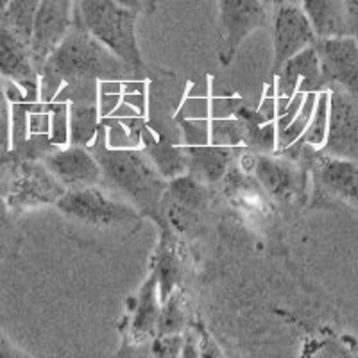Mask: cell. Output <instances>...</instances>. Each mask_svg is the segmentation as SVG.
Segmentation results:
<instances>
[{
    "instance_id": "6da1fadb",
    "label": "cell",
    "mask_w": 358,
    "mask_h": 358,
    "mask_svg": "<svg viewBox=\"0 0 358 358\" xmlns=\"http://www.w3.org/2000/svg\"><path fill=\"white\" fill-rule=\"evenodd\" d=\"M124 65L113 52L99 43L85 27L72 29L40 69V97L56 101L62 88H85L104 79H117Z\"/></svg>"
},
{
    "instance_id": "7a4b0ae2",
    "label": "cell",
    "mask_w": 358,
    "mask_h": 358,
    "mask_svg": "<svg viewBox=\"0 0 358 358\" xmlns=\"http://www.w3.org/2000/svg\"><path fill=\"white\" fill-rule=\"evenodd\" d=\"M104 179L120 190L140 212L156 215L167 192L163 176L142 152L133 149L102 147L97 151Z\"/></svg>"
},
{
    "instance_id": "3957f363",
    "label": "cell",
    "mask_w": 358,
    "mask_h": 358,
    "mask_svg": "<svg viewBox=\"0 0 358 358\" xmlns=\"http://www.w3.org/2000/svg\"><path fill=\"white\" fill-rule=\"evenodd\" d=\"M78 20L129 70H145L136 40L134 9L118 4L117 0H78Z\"/></svg>"
},
{
    "instance_id": "277c9868",
    "label": "cell",
    "mask_w": 358,
    "mask_h": 358,
    "mask_svg": "<svg viewBox=\"0 0 358 358\" xmlns=\"http://www.w3.org/2000/svg\"><path fill=\"white\" fill-rule=\"evenodd\" d=\"M56 208L66 219L97 229H118L140 220L138 208L108 196L99 185L66 188Z\"/></svg>"
},
{
    "instance_id": "5b68a950",
    "label": "cell",
    "mask_w": 358,
    "mask_h": 358,
    "mask_svg": "<svg viewBox=\"0 0 358 358\" xmlns=\"http://www.w3.org/2000/svg\"><path fill=\"white\" fill-rule=\"evenodd\" d=\"M66 187L47 169L45 163L24 159L13 169L8 194L4 197L6 206L11 212H24L31 208L50 206L59 201Z\"/></svg>"
},
{
    "instance_id": "8992f818",
    "label": "cell",
    "mask_w": 358,
    "mask_h": 358,
    "mask_svg": "<svg viewBox=\"0 0 358 358\" xmlns=\"http://www.w3.org/2000/svg\"><path fill=\"white\" fill-rule=\"evenodd\" d=\"M78 22V0H40L29 38V50L40 70Z\"/></svg>"
},
{
    "instance_id": "52a82bcc",
    "label": "cell",
    "mask_w": 358,
    "mask_h": 358,
    "mask_svg": "<svg viewBox=\"0 0 358 358\" xmlns=\"http://www.w3.org/2000/svg\"><path fill=\"white\" fill-rule=\"evenodd\" d=\"M220 47L219 59L229 65L245 38L267 24L265 0H217Z\"/></svg>"
},
{
    "instance_id": "ba28073f",
    "label": "cell",
    "mask_w": 358,
    "mask_h": 358,
    "mask_svg": "<svg viewBox=\"0 0 358 358\" xmlns=\"http://www.w3.org/2000/svg\"><path fill=\"white\" fill-rule=\"evenodd\" d=\"M317 34L310 25L301 6L287 4V2L278 6L273 18V72L278 73V70L285 65L290 57L301 52L310 45L317 43Z\"/></svg>"
},
{
    "instance_id": "9c48e42d",
    "label": "cell",
    "mask_w": 358,
    "mask_h": 358,
    "mask_svg": "<svg viewBox=\"0 0 358 358\" xmlns=\"http://www.w3.org/2000/svg\"><path fill=\"white\" fill-rule=\"evenodd\" d=\"M322 149L326 155L358 162V104L344 90L330 92V124Z\"/></svg>"
},
{
    "instance_id": "30bf717a",
    "label": "cell",
    "mask_w": 358,
    "mask_h": 358,
    "mask_svg": "<svg viewBox=\"0 0 358 358\" xmlns=\"http://www.w3.org/2000/svg\"><path fill=\"white\" fill-rule=\"evenodd\" d=\"M324 83L337 85L358 99V41L353 36L317 40Z\"/></svg>"
},
{
    "instance_id": "8fae6325",
    "label": "cell",
    "mask_w": 358,
    "mask_h": 358,
    "mask_svg": "<svg viewBox=\"0 0 358 358\" xmlns=\"http://www.w3.org/2000/svg\"><path fill=\"white\" fill-rule=\"evenodd\" d=\"M43 163L66 188L92 187L104 181L97 156L85 145L66 143L45 156Z\"/></svg>"
},
{
    "instance_id": "7c38bea8",
    "label": "cell",
    "mask_w": 358,
    "mask_h": 358,
    "mask_svg": "<svg viewBox=\"0 0 358 358\" xmlns=\"http://www.w3.org/2000/svg\"><path fill=\"white\" fill-rule=\"evenodd\" d=\"M278 76H280L281 95L285 101L292 99L297 92L308 94V92H317L319 86H324L317 43L310 45L290 57L278 70Z\"/></svg>"
},
{
    "instance_id": "4fadbf2b",
    "label": "cell",
    "mask_w": 358,
    "mask_h": 358,
    "mask_svg": "<svg viewBox=\"0 0 358 358\" xmlns=\"http://www.w3.org/2000/svg\"><path fill=\"white\" fill-rule=\"evenodd\" d=\"M38 69L29 45L11 27L0 25V78L18 86L36 85Z\"/></svg>"
},
{
    "instance_id": "5bb4252c",
    "label": "cell",
    "mask_w": 358,
    "mask_h": 358,
    "mask_svg": "<svg viewBox=\"0 0 358 358\" xmlns=\"http://www.w3.org/2000/svg\"><path fill=\"white\" fill-rule=\"evenodd\" d=\"M252 171H255L258 183L274 199L289 201L296 196L297 188H299V179H297L296 169L285 159L262 155L252 163Z\"/></svg>"
},
{
    "instance_id": "9a60e30c",
    "label": "cell",
    "mask_w": 358,
    "mask_h": 358,
    "mask_svg": "<svg viewBox=\"0 0 358 358\" xmlns=\"http://www.w3.org/2000/svg\"><path fill=\"white\" fill-rule=\"evenodd\" d=\"M299 6L319 40L350 36L346 0H301Z\"/></svg>"
},
{
    "instance_id": "2e32d148",
    "label": "cell",
    "mask_w": 358,
    "mask_h": 358,
    "mask_svg": "<svg viewBox=\"0 0 358 358\" xmlns=\"http://www.w3.org/2000/svg\"><path fill=\"white\" fill-rule=\"evenodd\" d=\"M317 176L322 187L342 199L358 203V162L326 155L317 163Z\"/></svg>"
},
{
    "instance_id": "e0dca14e",
    "label": "cell",
    "mask_w": 358,
    "mask_h": 358,
    "mask_svg": "<svg viewBox=\"0 0 358 358\" xmlns=\"http://www.w3.org/2000/svg\"><path fill=\"white\" fill-rule=\"evenodd\" d=\"M158 274L152 271L145 285L142 287V292L138 296L134 317L131 322V335L136 342H142L143 338L151 337L155 330H158L159 313H162V297L158 294Z\"/></svg>"
},
{
    "instance_id": "ac0fdd59",
    "label": "cell",
    "mask_w": 358,
    "mask_h": 358,
    "mask_svg": "<svg viewBox=\"0 0 358 358\" xmlns=\"http://www.w3.org/2000/svg\"><path fill=\"white\" fill-rule=\"evenodd\" d=\"M188 152V169H194L197 174L206 181H219L228 171L229 159H231V151L229 147L219 145H190L187 149Z\"/></svg>"
},
{
    "instance_id": "d6986e66",
    "label": "cell",
    "mask_w": 358,
    "mask_h": 358,
    "mask_svg": "<svg viewBox=\"0 0 358 358\" xmlns=\"http://www.w3.org/2000/svg\"><path fill=\"white\" fill-rule=\"evenodd\" d=\"M99 113L95 104L76 102L69 110V140L76 145H95L99 133Z\"/></svg>"
},
{
    "instance_id": "ffe728a7",
    "label": "cell",
    "mask_w": 358,
    "mask_h": 358,
    "mask_svg": "<svg viewBox=\"0 0 358 358\" xmlns=\"http://www.w3.org/2000/svg\"><path fill=\"white\" fill-rule=\"evenodd\" d=\"M328 124H330V90H321L315 95L312 118L306 126L301 142L312 145L313 149H322L328 136Z\"/></svg>"
},
{
    "instance_id": "44dd1931",
    "label": "cell",
    "mask_w": 358,
    "mask_h": 358,
    "mask_svg": "<svg viewBox=\"0 0 358 358\" xmlns=\"http://www.w3.org/2000/svg\"><path fill=\"white\" fill-rule=\"evenodd\" d=\"M155 145H149V156L152 159V165L158 169L163 178H176L183 174L185 169H188V156L185 155L183 149L165 142H152Z\"/></svg>"
},
{
    "instance_id": "7402d4cb",
    "label": "cell",
    "mask_w": 358,
    "mask_h": 358,
    "mask_svg": "<svg viewBox=\"0 0 358 358\" xmlns=\"http://www.w3.org/2000/svg\"><path fill=\"white\" fill-rule=\"evenodd\" d=\"M38 6H40V0H9L2 11L6 25L11 27L27 45L33 33V22Z\"/></svg>"
},
{
    "instance_id": "603a6c76",
    "label": "cell",
    "mask_w": 358,
    "mask_h": 358,
    "mask_svg": "<svg viewBox=\"0 0 358 358\" xmlns=\"http://www.w3.org/2000/svg\"><path fill=\"white\" fill-rule=\"evenodd\" d=\"M167 194L171 196L172 203L187 210H196L204 203V187L190 176L179 174L172 178L171 183L167 185Z\"/></svg>"
},
{
    "instance_id": "cb8c5ba5",
    "label": "cell",
    "mask_w": 358,
    "mask_h": 358,
    "mask_svg": "<svg viewBox=\"0 0 358 358\" xmlns=\"http://www.w3.org/2000/svg\"><path fill=\"white\" fill-rule=\"evenodd\" d=\"M13 149V106L8 92L0 86V151Z\"/></svg>"
},
{
    "instance_id": "d4e9b609",
    "label": "cell",
    "mask_w": 358,
    "mask_h": 358,
    "mask_svg": "<svg viewBox=\"0 0 358 358\" xmlns=\"http://www.w3.org/2000/svg\"><path fill=\"white\" fill-rule=\"evenodd\" d=\"M346 9L350 36H353L358 41V0H346Z\"/></svg>"
},
{
    "instance_id": "484cf974",
    "label": "cell",
    "mask_w": 358,
    "mask_h": 358,
    "mask_svg": "<svg viewBox=\"0 0 358 358\" xmlns=\"http://www.w3.org/2000/svg\"><path fill=\"white\" fill-rule=\"evenodd\" d=\"M0 258H2V249H0ZM20 351L15 346H11V342L0 334V358H11V357H20Z\"/></svg>"
},
{
    "instance_id": "4316f807",
    "label": "cell",
    "mask_w": 358,
    "mask_h": 358,
    "mask_svg": "<svg viewBox=\"0 0 358 358\" xmlns=\"http://www.w3.org/2000/svg\"><path fill=\"white\" fill-rule=\"evenodd\" d=\"M118 4L126 6V8H131L134 9V11H138L140 4H142V0H117Z\"/></svg>"
}]
</instances>
